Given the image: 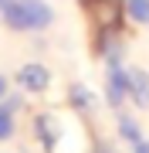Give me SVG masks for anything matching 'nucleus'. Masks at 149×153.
I'll list each match as a JSON object with an SVG mask.
<instances>
[{
    "label": "nucleus",
    "mask_w": 149,
    "mask_h": 153,
    "mask_svg": "<svg viewBox=\"0 0 149 153\" xmlns=\"http://www.w3.org/2000/svg\"><path fill=\"white\" fill-rule=\"evenodd\" d=\"M31 126H34V136H37V143H41L44 153H54L58 143L65 140V123H61V116H58L54 109L37 112V116L31 119Z\"/></svg>",
    "instance_id": "nucleus-2"
},
{
    "label": "nucleus",
    "mask_w": 149,
    "mask_h": 153,
    "mask_svg": "<svg viewBox=\"0 0 149 153\" xmlns=\"http://www.w3.org/2000/svg\"><path fill=\"white\" fill-rule=\"evenodd\" d=\"M126 17L136 27H146L149 24V0H126Z\"/></svg>",
    "instance_id": "nucleus-11"
},
{
    "label": "nucleus",
    "mask_w": 149,
    "mask_h": 153,
    "mask_svg": "<svg viewBox=\"0 0 149 153\" xmlns=\"http://www.w3.org/2000/svg\"><path fill=\"white\" fill-rule=\"evenodd\" d=\"M14 82L21 85V92H27V95H44L51 88V68L44 65V61H27V65L17 68Z\"/></svg>",
    "instance_id": "nucleus-3"
},
{
    "label": "nucleus",
    "mask_w": 149,
    "mask_h": 153,
    "mask_svg": "<svg viewBox=\"0 0 149 153\" xmlns=\"http://www.w3.org/2000/svg\"><path fill=\"white\" fill-rule=\"evenodd\" d=\"M92 153H119V146L112 140H95L92 143Z\"/></svg>",
    "instance_id": "nucleus-14"
},
{
    "label": "nucleus",
    "mask_w": 149,
    "mask_h": 153,
    "mask_svg": "<svg viewBox=\"0 0 149 153\" xmlns=\"http://www.w3.org/2000/svg\"><path fill=\"white\" fill-rule=\"evenodd\" d=\"M68 105H71L78 116L98 112V99H95V92H92L88 85H81V82H71V85H68Z\"/></svg>",
    "instance_id": "nucleus-7"
},
{
    "label": "nucleus",
    "mask_w": 149,
    "mask_h": 153,
    "mask_svg": "<svg viewBox=\"0 0 149 153\" xmlns=\"http://www.w3.org/2000/svg\"><path fill=\"white\" fill-rule=\"evenodd\" d=\"M129 82H132L129 99H132L139 109H149V71H142V68H129Z\"/></svg>",
    "instance_id": "nucleus-8"
},
{
    "label": "nucleus",
    "mask_w": 149,
    "mask_h": 153,
    "mask_svg": "<svg viewBox=\"0 0 149 153\" xmlns=\"http://www.w3.org/2000/svg\"><path fill=\"white\" fill-rule=\"evenodd\" d=\"M7 4H10V0H0V14H4V7H7Z\"/></svg>",
    "instance_id": "nucleus-17"
},
{
    "label": "nucleus",
    "mask_w": 149,
    "mask_h": 153,
    "mask_svg": "<svg viewBox=\"0 0 149 153\" xmlns=\"http://www.w3.org/2000/svg\"><path fill=\"white\" fill-rule=\"evenodd\" d=\"M10 136H14V112L0 105V140H10Z\"/></svg>",
    "instance_id": "nucleus-12"
},
{
    "label": "nucleus",
    "mask_w": 149,
    "mask_h": 153,
    "mask_svg": "<svg viewBox=\"0 0 149 153\" xmlns=\"http://www.w3.org/2000/svg\"><path fill=\"white\" fill-rule=\"evenodd\" d=\"M85 14H88L95 34L105 31H122V17H126V0H81Z\"/></svg>",
    "instance_id": "nucleus-1"
},
{
    "label": "nucleus",
    "mask_w": 149,
    "mask_h": 153,
    "mask_svg": "<svg viewBox=\"0 0 149 153\" xmlns=\"http://www.w3.org/2000/svg\"><path fill=\"white\" fill-rule=\"evenodd\" d=\"M0 17H4V24H7L10 31H31V27H27V14H24L21 0H10V4L4 7V14H0Z\"/></svg>",
    "instance_id": "nucleus-9"
},
{
    "label": "nucleus",
    "mask_w": 149,
    "mask_h": 153,
    "mask_svg": "<svg viewBox=\"0 0 149 153\" xmlns=\"http://www.w3.org/2000/svg\"><path fill=\"white\" fill-rule=\"evenodd\" d=\"M0 105H4L7 112H21V109H24V95H17V92H7L4 99H0Z\"/></svg>",
    "instance_id": "nucleus-13"
},
{
    "label": "nucleus",
    "mask_w": 149,
    "mask_h": 153,
    "mask_svg": "<svg viewBox=\"0 0 149 153\" xmlns=\"http://www.w3.org/2000/svg\"><path fill=\"white\" fill-rule=\"evenodd\" d=\"M95 51H98V58L105 61V68H119L122 61H126V38H122L119 31H105V34H98V41H95Z\"/></svg>",
    "instance_id": "nucleus-5"
},
{
    "label": "nucleus",
    "mask_w": 149,
    "mask_h": 153,
    "mask_svg": "<svg viewBox=\"0 0 149 153\" xmlns=\"http://www.w3.org/2000/svg\"><path fill=\"white\" fill-rule=\"evenodd\" d=\"M129 88H132V82H129V68H109V75H105V102H109L112 112H119L122 105H126L129 99Z\"/></svg>",
    "instance_id": "nucleus-4"
},
{
    "label": "nucleus",
    "mask_w": 149,
    "mask_h": 153,
    "mask_svg": "<svg viewBox=\"0 0 149 153\" xmlns=\"http://www.w3.org/2000/svg\"><path fill=\"white\" fill-rule=\"evenodd\" d=\"M7 92H10V78H7V75H0V99H4Z\"/></svg>",
    "instance_id": "nucleus-15"
},
{
    "label": "nucleus",
    "mask_w": 149,
    "mask_h": 153,
    "mask_svg": "<svg viewBox=\"0 0 149 153\" xmlns=\"http://www.w3.org/2000/svg\"><path fill=\"white\" fill-rule=\"evenodd\" d=\"M24 14H27V27L31 31H48L54 24V10H51L48 0H21Z\"/></svg>",
    "instance_id": "nucleus-6"
},
{
    "label": "nucleus",
    "mask_w": 149,
    "mask_h": 153,
    "mask_svg": "<svg viewBox=\"0 0 149 153\" xmlns=\"http://www.w3.org/2000/svg\"><path fill=\"white\" fill-rule=\"evenodd\" d=\"M119 136L126 140V143H132V146L142 140V129H139V123H136L129 112H122V109H119Z\"/></svg>",
    "instance_id": "nucleus-10"
},
{
    "label": "nucleus",
    "mask_w": 149,
    "mask_h": 153,
    "mask_svg": "<svg viewBox=\"0 0 149 153\" xmlns=\"http://www.w3.org/2000/svg\"><path fill=\"white\" fill-rule=\"evenodd\" d=\"M132 150H136V153H149V140L142 136V140H139V143H136V146H132Z\"/></svg>",
    "instance_id": "nucleus-16"
}]
</instances>
